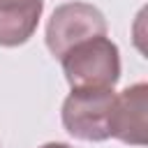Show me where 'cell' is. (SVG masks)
<instances>
[{
    "mask_svg": "<svg viewBox=\"0 0 148 148\" xmlns=\"http://www.w3.org/2000/svg\"><path fill=\"white\" fill-rule=\"evenodd\" d=\"M44 0H0V46L25 44L42 18Z\"/></svg>",
    "mask_w": 148,
    "mask_h": 148,
    "instance_id": "obj_5",
    "label": "cell"
},
{
    "mask_svg": "<svg viewBox=\"0 0 148 148\" xmlns=\"http://www.w3.org/2000/svg\"><path fill=\"white\" fill-rule=\"evenodd\" d=\"M146 109H148V86L143 81L127 86L123 92H116L109 120L111 136L127 146H146L148 141Z\"/></svg>",
    "mask_w": 148,
    "mask_h": 148,
    "instance_id": "obj_4",
    "label": "cell"
},
{
    "mask_svg": "<svg viewBox=\"0 0 148 148\" xmlns=\"http://www.w3.org/2000/svg\"><path fill=\"white\" fill-rule=\"evenodd\" d=\"M106 35L104 14L90 2H65L58 5L46 23V49L60 60L65 51L74 44Z\"/></svg>",
    "mask_w": 148,
    "mask_h": 148,
    "instance_id": "obj_3",
    "label": "cell"
},
{
    "mask_svg": "<svg viewBox=\"0 0 148 148\" xmlns=\"http://www.w3.org/2000/svg\"><path fill=\"white\" fill-rule=\"evenodd\" d=\"M113 88L109 90H72L62 102V127L79 141H106L111 139L109 120L113 106Z\"/></svg>",
    "mask_w": 148,
    "mask_h": 148,
    "instance_id": "obj_2",
    "label": "cell"
},
{
    "mask_svg": "<svg viewBox=\"0 0 148 148\" xmlns=\"http://www.w3.org/2000/svg\"><path fill=\"white\" fill-rule=\"evenodd\" d=\"M39 148H72V146L69 143H60V141H51V143H44Z\"/></svg>",
    "mask_w": 148,
    "mask_h": 148,
    "instance_id": "obj_6",
    "label": "cell"
},
{
    "mask_svg": "<svg viewBox=\"0 0 148 148\" xmlns=\"http://www.w3.org/2000/svg\"><path fill=\"white\" fill-rule=\"evenodd\" d=\"M60 65L72 90H109L120 79V51L106 35L74 44Z\"/></svg>",
    "mask_w": 148,
    "mask_h": 148,
    "instance_id": "obj_1",
    "label": "cell"
}]
</instances>
